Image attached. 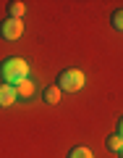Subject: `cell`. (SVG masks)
Here are the masks:
<instances>
[{"label":"cell","instance_id":"3","mask_svg":"<svg viewBox=\"0 0 123 158\" xmlns=\"http://www.w3.org/2000/svg\"><path fill=\"white\" fill-rule=\"evenodd\" d=\"M21 34H24V21H18V19H6V21L0 24V37L8 40V42L18 40Z\"/></svg>","mask_w":123,"mask_h":158},{"label":"cell","instance_id":"6","mask_svg":"<svg viewBox=\"0 0 123 158\" xmlns=\"http://www.w3.org/2000/svg\"><path fill=\"white\" fill-rule=\"evenodd\" d=\"M24 13H26V6H24V3H8V19L24 21Z\"/></svg>","mask_w":123,"mask_h":158},{"label":"cell","instance_id":"4","mask_svg":"<svg viewBox=\"0 0 123 158\" xmlns=\"http://www.w3.org/2000/svg\"><path fill=\"white\" fill-rule=\"evenodd\" d=\"M16 100H18V98H16V87L0 82V108H11Z\"/></svg>","mask_w":123,"mask_h":158},{"label":"cell","instance_id":"5","mask_svg":"<svg viewBox=\"0 0 123 158\" xmlns=\"http://www.w3.org/2000/svg\"><path fill=\"white\" fill-rule=\"evenodd\" d=\"M34 90H37V87H34L32 79H24V82H18V85H16V98H21V100H32Z\"/></svg>","mask_w":123,"mask_h":158},{"label":"cell","instance_id":"2","mask_svg":"<svg viewBox=\"0 0 123 158\" xmlns=\"http://www.w3.org/2000/svg\"><path fill=\"white\" fill-rule=\"evenodd\" d=\"M84 85H86V77L79 69H66L58 77V90L60 92H79V90H84Z\"/></svg>","mask_w":123,"mask_h":158},{"label":"cell","instance_id":"12","mask_svg":"<svg viewBox=\"0 0 123 158\" xmlns=\"http://www.w3.org/2000/svg\"><path fill=\"white\" fill-rule=\"evenodd\" d=\"M118 156H121V158H123V148H121V150H118Z\"/></svg>","mask_w":123,"mask_h":158},{"label":"cell","instance_id":"8","mask_svg":"<svg viewBox=\"0 0 123 158\" xmlns=\"http://www.w3.org/2000/svg\"><path fill=\"white\" fill-rule=\"evenodd\" d=\"M68 158H94V156H92L89 148H73V150L68 153Z\"/></svg>","mask_w":123,"mask_h":158},{"label":"cell","instance_id":"10","mask_svg":"<svg viewBox=\"0 0 123 158\" xmlns=\"http://www.w3.org/2000/svg\"><path fill=\"white\" fill-rule=\"evenodd\" d=\"M107 148H110V150H121V148H123V140H121V137H118V135H113L110 137V140H107Z\"/></svg>","mask_w":123,"mask_h":158},{"label":"cell","instance_id":"1","mask_svg":"<svg viewBox=\"0 0 123 158\" xmlns=\"http://www.w3.org/2000/svg\"><path fill=\"white\" fill-rule=\"evenodd\" d=\"M0 79H3V85L16 87L18 82L29 79V63L24 58H6L0 63Z\"/></svg>","mask_w":123,"mask_h":158},{"label":"cell","instance_id":"11","mask_svg":"<svg viewBox=\"0 0 123 158\" xmlns=\"http://www.w3.org/2000/svg\"><path fill=\"white\" fill-rule=\"evenodd\" d=\"M115 135H118V137H121V140H123V118H121V121H118V132H115Z\"/></svg>","mask_w":123,"mask_h":158},{"label":"cell","instance_id":"9","mask_svg":"<svg viewBox=\"0 0 123 158\" xmlns=\"http://www.w3.org/2000/svg\"><path fill=\"white\" fill-rule=\"evenodd\" d=\"M110 24H113V29H118V32H123V8H121V11H115V13H113Z\"/></svg>","mask_w":123,"mask_h":158},{"label":"cell","instance_id":"7","mask_svg":"<svg viewBox=\"0 0 123 158\" xmlns=\"http://www.w3.org/2000/svg\"><path fill=\"white\" fill-rule=\"evenodd\" d=\"M60 98H63V92L58 90V85L45 90V103H47V106H58V103H60Z\"/></svg>","mask_w":123,"mask_h":158}]
</instances>
